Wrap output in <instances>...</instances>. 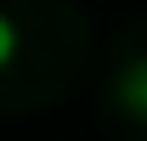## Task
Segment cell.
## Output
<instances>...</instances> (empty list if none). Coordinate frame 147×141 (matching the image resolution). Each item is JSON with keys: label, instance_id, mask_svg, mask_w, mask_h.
<instances>
[{"label": "cell", "instance_id": "cell-1", "mask_svg": "<svg viewBox=\"0 0 147 141\" xmlns=\"http://www.w3.org/2000/svg\"><path fill=\"white\" fill-rule=\"evenodd\" d=\"M11 56H17V28H11V17L0 11V68H11Z\"/></svg>", "mask_w": 147, "mask_h": 141}]
</instances>
